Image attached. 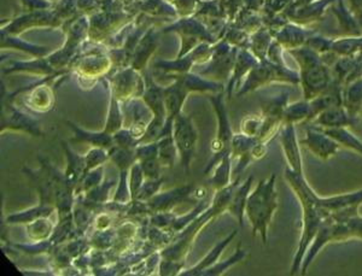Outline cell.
Instances as JSON below:
<instances>
[{
    "label": "cell",
    "instance_id": "obj_23",
    "mask_svg": "<svg viewBox=\"0 0 362 276\" xmlns=\"http://www.w3.org/2000/svg\"><path fill=\"white\" fill-rule=\"evenodd\" d=\"M235 234H237V231L232 232V234L228 235L226 239L218 244V245L209 252V255L206 256V258H204L201 263L198 264L196 268L191 269L189 272H186L185 275H196L198 272H202L203 269H206V267H213V265L216 263L218 257L223 253L225 248L230 244V240L235 238Z\"/></svg>",
    "mask_w": 362,
    "mask_h": 276
},
{
    "label": "cell",
    "instance_id": "obj_5",
    "mask_svg": "<svg viewBox=\"0 0 362 276\" xmlns=\"http://www.w3.org/2000/svg\"><path fill=\"white\" fill-rule=\"evenodd\" d=\"M210 102L214 105L215 112L218 115V133L216 139L211 145V149L214 151V160L211 161L209 167L206 168V173H208L211 167L215 163L221 161L226 153H230V145H232V139H233V132L230 128V120L227 115L226 107H225V102H223V95H216V97H210Z\"/></svg>",
    "mask_w": 362,
    "mask_h": 276
},
{
    "label": "cell",
    "instance_id": "obj_37",
    "mask_svg": "<svg viewBox=\"0 0 362 276\" xmlns=\"http://www.w3.org/2000/svg\"><path fill=\"white\" fill-rule=\"evenodd\" d=\"M361 116H362V112H361Z\"/></svg>",
    "mask_w": 362,
    "mask_h": 276
},
{
    "label": "cell",
    "instance_id": "obj_25",
    "mask_svg": "<svg viewBox=\"0 0 362 276\" xmlns=\"http://www.w3.org/2000/svg\"><path fill=\"white\" fill-rule=\"evenodd\" d=\"M230 153H226L218 162L215 175L210 181L216 190H223L230 185Z\"/></svg>",
    "mask_w": 362,
    "mask_h": 276
},
{
    "label": "cell",
    "instance_id": "obj_12",
    "mask_svg": "<svg viewBox=\"0 0 362 276\" xmlns=\"http://www.w3.org/2000/svg\"><path fill=\"white\" fill-rule=\"evenodd\" d=\"M314 126L320 128L350 127L358 124V119H354L341 107H329L325 112H320L313 120Z\"/></svg>",
    "mask_w": 362,
    "mask_h": 276
},
{
    "label": "cell",
    "instance_id": "obj_8",
    "mask_svg": "<svg viewBox=\"0 0 362 276\" xmlns=\"http://www.w3.org/2000/svg\"><path fill=\"white\" fill-rule=\"evenodd\" d=\"M300 145L305 146L321 161H327L339 150V144L332 138H329L326 133L322 132L317 126L305 129V139L300 141Z\"/></svg>",
    "mask_w": 362,
    "mask_h": 276
},
{
    "label": "cell",
    "instance_id": "obj_27",
    "mask_svg": "<svg viewBox=\"0 0 362 276\" xmlns=\"http://www.w3.org/2000/svg\"><path fill=\"white\" fill-rule=\"evenodd\" d=\"M262 124H264L262 115L247 116L242 122V133L247 136L259 138Z\"/></svg>",
    "mask_w": 362,
    "mask_h": 276
},
{
    "label": "cell",
    "instance_id": "obj_11",
    "mask_svg": "<svg viewBox=\"0 0 362 276\" xmlns=\"http://www.w3.org/2000/svg\"><path fill=\"white\" fill-rule=\"evenodd\" d=\"M312 29L305 28V25H297L293 22H288L283 28L279 29L273 37L283 49L286 51L298 49L305 46L309 37L313 35Z\"/></svg>",
    "mask_w": 362,
    "mask_h": 276
},
{
    "label": "cell",
    "instance_id": "obj_9",
    "mask_svg": "<svg viewBox=\"0 0 362 276\" xmlns=\"http://www.w3.org/2000/svg\"><path fill=\"white\" fill-rule=\"evenodd\" d=\"M336 3V0H315L309 4L300 6H288L284 13L288 21L300 25H308L313 22L320 21L326 11Z\"/></svg>",
    "mask_w": 362,
    "mask_h": 276
},
{
    "label": "cell",
    "instance_id": "obj_31",
    "mask_svg": "<svg viewBox=\"0 0 362 276\" xmlns=\"http://www.w3.org/2000/svg\"><path fill=\"white\" fill-rule=\"evenodd\" d=\"M107 153L104 152L102 149L90 150V152L87 153L85 157V162H86V170L92 169L100 163H104L107 161Z\"/></svg>",
    "mask_w": 362,
    "mask_h": 276
},
{
    "label": "cell",
    "instance_id": "obj_21",
    "mask_svg": "<svg viewBox=\"0 0 362 276\" xmlns=\"http://www.w3.org/2000/svg\"><path fill=\"white\" fill-rule=\"evenodd\" d=\"M309 119H310V104L309 100H305L288 104L283 116L284 124H297L309 121Z\"/></svg>",
    "mask_w": 362,
    "mask_h": 276
},
{
    "label": "cell",
    "instance_id": "obj_30",
    "mask_svg": "<svg viewBox=\"0 0 362 276\" xmlns=\"http://www.w3.org/2000/svg\"><path fill=\"white\" fill-rule=\"evenodd\" d=\"M293 0H264V16H273L276 13H284L285 8L291 4Z\"/></svg>",
    "mask_w": 362,
    "mask_h": 276
},
{
    "label": "cell",
    "instance_id": "obj_4",
    "mask_svg": "<svg viewBox=\"0 0 362 276\" xmlns=\"http://www.w3.org/2000/svg\"><path fill=\"white\" fill-rule=\"evenodd\" d=\"M273 83L300 85V73L290 69L288 66L276 64L268 59L259 61L247 74V80L238 92V95L255 91L259 87Z\"/></svg>",
    "mask_w": 362,
    "mask_h": 276
},
{
    "label": "cell",
    "instance_id": "obj_33",
    "mask_svg": "<svg viewBox=\"0 0 362 276\" xmlns=\"http://www.w3.org/2000/svg\"><path fill=\"white\" fill-rule=\"evenodd\" d=\"M143 175H144V172L141 169V165L134 164V167L132 168L131 182H129V188H131L133 198L136 197V194L139 193L140 188H141Z\"/></svg>",
    "mask_w": 362,
    "mask_h": 276
},
{
    "label": "cell",
    "instance_id": "obj_1",
    "mask_svg": "<svg viewBox=\"0 0 362 276\" xmlns=\"http://www.w3.org/2000/svg\"><path fill=\"white\" fill-rule=\"evenodd\" d=\"M285 180L288 181L290 188L293 190L297 199L300 200L302 208V231H300V243L297 248L296 255L293 257L291 265V275L300 272L302 262L305 260V253L310 244L317 235L319 228L329 215L319 204V197L317 192L310 187L305 180L303 173H296L286 167L284 173Z\"/></svg>",
    "mask_w": 362,
    "mask_h": 276
},
{
    "label": "cell",
    "instance_id": "obj_17",
    "mask_svg": "<svg viewBox=\"0 0 362 276\" xmlns=\"http://www.w3.org/2000/svg\"><path fill=\"white\" fill-rule=\"evenodd\" d=\"M254 177H247V181L243 185H239L233 194V198L230 200V206L227 211L233 215L238 220L239 224L243 226L244 216H245V206H247V197L250 194L251 185Z\"/></svg>",
    "mask_w": 362,
    "mask_h": 276
},
{
    "label": "cell",
    "instance_id": "obj_19",
    "mask_svg": "<svg viewBox=\"0 0 362 276\" xmlns=\"http://www.w3.org/2000/svg\"><path fill=\"white\" fill-rule=\"evenodd\" d=\"M272 42H273V35L264 25L262 28L256 30L255 33L251 35L249 50L259 61H264L267 59L268 49Z\"/></svg>",
    "mask_w": 362,
    "mask_h": 276
},
{
    "label": "cell",
    "instance_id": "obj_3",
    "mask_svg": "<svg viewBox=\"0 0 362 276\" xmlns=\"http://www.w3.org/2000/svg\"><path fill=\"white\" fill-rule=\"evenodd\" d=\"M276 180V175L272 174L268 180L259 182L256 190L249 194L245 206V215L252 227V233H259L264 245L268 241V227L278 208Z\"/></svg>",
    "mask_w": 362,
    "mask_h": 276
},
{
    "label": "cell",
    "instance_id": "obj_10",
    "mask_svg": "<svg viewBox=\"0 0 362 276\" xmlns=\"http://www.w3.org/2000/svg\"><path fill=\"white\" fill-rule=\"evenodd\" d=\"M279 140L288 167L296 173H303V162L300 155V141L297 139L295 124H284L279 131Z\"/></svg>",
    "mask_w": 362,
    "mask_h": 276
},
{
    "label": "cell",
    "instance_id": "obj_7",
    "mask_svg": "<svg viewBox=\"0 0 362 276\" xmlns=\"http://www.w3.org/2000/svg\"><path fill=\"white\" fill-rule=\"evenodd\" d=\"M173 127L174 141L177 145V151L180 152L181 160L187 173L189 162L197 144L198 134L194 129L192 120L181 114L174 119Z\"/></svg>",
    "mask_w": 362,
    "mask_h": 276
},
{
    "label": "cell",
    "instance_id": "obj_32",
    "mask_svg": "<svg viewBox=\"0 0 362 276\" xmlns=\"http://www.w3.org/2000/svg\"><path fill=\"white\" fill-rule=\"evenodd\" d=\"M140 165H141V169L144 172L145 175L150 177V179L153 180V179H157L158 175H160V161H157L156 157L143 160Z\"/></svg>",
    "mask_w": 362,
    "mask_h": 276
},
{
    "label": "cell",
    "instance_id": "obj_14",
    "mask_svg": "<svg viewBox=\"0 0 362 276\" xmlns=\"http://www.w3.org/2000/svg\"><path fill=\"white\" fill-rule=\"evenodd\" d=\"M259 63V59L251 54L249 49H239L237 57H235V66L232 71V76H230V83L227 87L228 95H232V92L235 88H238L239 83L242 81L245 75L250 73L251 69Z\"/></svg>",
    "mask_w": 362,
    "mask_h": 276
},
{
    "label": "cell",
    "instance_id": "obj_35",
    "mask_svg": "<svg viewBox=\"0 0 362 276\" xmlns=\"http://www.w3.org/2000/svg\"><path fill=\"white\" fill-rule=\"evenodd\" d=\"M350 11L354 13L360 25H362V0H349Z\"/></svg>",
    "mask_w": 362,
    "mask_h": 276
},
{
    "label": "cell",
    "instance_id": "obj_16",
    "mask_svg": "<svg viewBox=\"0 0 362 276\" xmlns=\"http://www.w3.org/2000/svg\"><path fill=\"white\" fill-rule=\"evenodd\" d=\"M319 204L326 211V214L331 215L332 212L348 208V206L361 205L362 190L351 192V193L338 194L334 197H319Z\"/></svg>",
    "mask_w": 362,
    "mask_h": 276
},
{
    "label": "cell",
    "instance_id": "obj_18",
    "mask_svg": "<svg viewBox=\"0 0 362 276\" xmlns=\"http://www.w3.org/2000/svg\"><path fill=\"white\" fill-rule=\"evenodd\" d=\"M320 129L322 132L326 133L329 138H332L336 143H338L339 146L351 150L362 156V140L350 132L348 127L320 128Z\"/></svg>",
    "mask_w": 362,
    "mask_h": 276
},
{
    "label": "cell",
    "instance_id": "obj_15",
    "mask_svg": "<svg viewBox=\"0 0 362 276\" xmlns=\"http://www.w3.org/2000/svg\"><path fill=\"white\" fill-rule=\"evenodd\" d=\"M343 107L351 117L358 119L362 112V78L343 87Z\"/></svg>",
    "mask_w": 362,
    "mask_h": 276
},
{
    "label": "cell",
    "instance_id": "obj_29",
    "mask_svg": "<svg viewBox=\"0 0 362 276\" xmlns=\"http://www.w3.org/2000/svg\"><path fill=\"white\" fill-rule=\"evenodd\" d=\"M245 251L242 250V248H237V251H235V255L230 257V260H225L223 263L214 264L211 268L208 270L206 272V275H220V274H223V272H226L227 269L232 267L233 264L238 263L240 260H243L245 258Z\"/></svg>",
    "mask_w": 362,
    "mask_h": 276
},
{
    "label": "cell",
    "instance_id": "obj_13",
    "mask_svg": "<svg viewBox=\"0 0 362 276\" xmlns=\"http://www.w3.org/2000/svg\"><path fill=\"white\" fill-rule=\"evenodd\" d=\"M329 8L337 17L339 29L344 37H362V25L350 8H346L343 0H336V3Z\"/></svg>",
    "mask_w": 362,
    "mask_h": 276
},
{
    "label": "cell",
    "instance_id": "obj_24",
    "mask_svg": "<svg viewBox=\"0 0 362 276\" xmlns=\"http://www.w3.org/2000/svg\"><path fill=\"white\" fill-rule=\"evenodd\" d=\"M177 145L174 141V136L170 134L165 136V139L160 140L158 144V161L160 164L165 165V167H173L174 161H175V157H177Z\"/></svg>",
    "mask_w": 362,
    "mask_h": 276
},
{
    "label": "cell",
    "instance_id": "obj_28",
    "mask_svg": "<svg viewBox=\"0 0 362 276\" xmlns=\"http://www.w3.org/2000/svg\"><path fill=\"white\" fill-rule=\"evenodd\" d=\"M332 44H334V39L322 37V35L315 33L305 42V45L309 46L314 51H317L319 54H325L329 52L332 49Z\"/></svg>",
    "mask_w": 362,
    "mask_h": 276
},
{
    "label": "cell",
    "instance_id": "obj_20",
    "mask_svg": "<svg viewBox=\"0 0 362 276\" xmlns=\"http://www.w3.org/2000/svg\"><path fill=\"white\" fill-rule=\"evenodd\" d=\"M331 51L338 57H351L362 52V37H343L334 39Z\"/></svg>",
    "mask_w": 362,
    "mask_h": 276
},
{
    "label": "cell",
    "instance_id": "obj_22",
    "mask_svg": "<svg viewBox=\"0 0 362 276\" xmlns=\"http://www.w3.org/2000/svg\"><path fill=\"white\" fill-rule=\"evenodd\" d=\"M288 54L291 57L295 58V61L300 66V71H305V69H309L320 63H324L321 59V54H317V51H314L307 45L290 50Z\"/></svg>",
    "mask_w": 362,
    "mask_h": 276
},
{
    "label": "cell",
    "instance_id": "obj_36",
    "mask_svg": "<svg viewBox=\"0 0 362 276\" xmlns=\"http://www.w3.org/2000/svg\"><path fill=\"white\" fill-rule=\"evenodd\" d=\"M312 1H315V0H293L291 4L288 5V6L296 8V6H300V5L309 4Z\"/></svg>",
    "mask_w": 362,
    "mask_h": 276
},
{
    "label": "cell",
    "instance_id": "obj_6",
    "mask_svg": "<svg viewBox=\"0 0 362 276\" xmlns=\"http://www.w3.org/2000/svg\"><path fill=\"white\" fill-rule=\"evenodd\" d=\"M300 83L305 100H312L329 88L334 83V75L329 66L320 63L309 69L300 71Z\"/></svg>",
    "mask_w": 362,
    "mask_h": 276
},
{
    "label": "cell",
    "instance_id": "obj_2",
    "mask_svg": "<svg viewBox=\"0 0 362 276\" xmlns=\"http://www.w3.org/2000/svg\"><path fill=\"white\" fill-rule=\"evenodd\" d=\"M351 239L362 240V216L358 214V211L339 220L332 219L331 216L326 217L307 250L300 267V274L305 275L310 264L313 263L315 257L326 245Z\"/></svg>",
    "mask_w": 362,
    "mask_h": 276
},
{
    "label": "cell",
    "instance_id": "obj_26",
    "mask_svg": "<svg viewBox=\"0 0 362 276\" xmlns=\"http://www.w3.org/2000/svg\"><path fill=\"white\" fill-rule=\"evenodd\" d=\"M68 124H69L70 128L74 131L76 139H78V140L86 141V143H90V144L98 146V148H107V146L112 145V138H109L107 136H104V134H90V133L83 132V131H81L80 128L76 127L71 122H68Z\"/></svg>",
    "mask_w": 362,
    "mask_h": 276
},
{
    "label": "cell",
    "instance_id": "obj_34",
    "mask_svg": "<svg viewBox=\"0 0 362 276\" xmlns=\"http://www.w3.org/2000/svg\"><path fill=\"white\" fill-rule=\"evenodd\" d=\"M284 51L283 46L280 45L279 42H276V40H273L271 46H269V49H268V61L276 63V64H279V66H286L284 59H283V52H284Z\"/></svg>",
    "mask_w": 362,
    "mask_h": 276
}]
</instances>
